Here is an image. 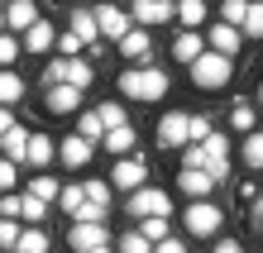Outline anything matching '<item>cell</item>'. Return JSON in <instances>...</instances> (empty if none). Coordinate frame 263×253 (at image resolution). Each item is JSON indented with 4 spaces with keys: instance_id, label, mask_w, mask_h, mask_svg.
<instances>
[{
    "instance_id": "d6986e66",
    "label": "cell",
    "mask_w": 263,
    "mask_h": 253,
    "mask_svg": "<svg viewBox=\"0 0 263 253\" xmlns=\"http://www.w3.org/2000/svg\"><path fill=\"white\" fill-rule=\"evenodd\" d=\"M139 144V134H134V124H120V129H105V153L110 158H129Z\"/></svg>"
},
{
    "instance_id": "f546056e",
    "label": "cell",
    "mask_w": 263,
    "mask_h": 253,
    "mask_svg": "<svg viewBox=\"0 0 263 253\" xmlns=\"http://www.w3.org/2000/svg\"><path fill=\"white\" fill-rule=\"evenodd\" d=\"M96 115L105 120V129H120V124H129V115H125V105H120V101H101V105H96Z\"/></svg>"
},
{
    "instance_id": "5bb4252c",
    "label": "cell",
    "mask_w": 263,
    "mask_h": 253,
    "mask_svg": "<svg viewBox=\"0 0 263 253\" xmlns=\"http://www.w3.org/2000/svg\"><path fill=\"white\" fill-rule=\"evenodd\" d=\"M53 158H58V144L43 129H34V134H29V148H24V167H48Z\"/></svg>"
},
{
    "instance_id": "44dd1931",
    "label": "cell",
    "mask_w": 263,
    "mask_h": 253,
    "mask_svg": "<svg viewBox=\"0 0 263 253\" xmlns=\"http://www.w3.org/2000/svg\"><path fill=\"white\" fill-rule=\"evenodd\" d=\"M72 34L86 43H101V24H96V10H72Z\"/></svg>"
},
{
    "instance_id": "f35d334b",
    "label": "cell",
    "mask_w": 263,
    "mask_h": 253,
    "mask_svg": "<svg viewBox=\"0 0 263 253\" xmlns=\"http://www.w3.org/2000/svg\"><path fill=\"white\" fill-rule=\"evenodd\" d=\"M82 48H86V43L77 38L72 29H67V34H58V53H63V57H82Z\"/></svg>"
},
{
    "instance_id": "5b68a950",
    "label": "cell",
    "mask_w": 263,
    "mask_h": 253,
    "mask_svg": "<svg viewBox=\"0 0 263 253\" xmlns=\"http://www.w3.org/2000/svg\"><path fill=\"white\" fill-rule=\"evenodd\" d=\"M110 186H120V191H139V186H148V163L144 158H120V163L110 167Z\"/></svg>"
},
{
    "instance_id": "52a82bcc",
    "label": "cell",
    "mask_w": 263,
    "mask_h": 253,
    "mask_svg": "<svg viewBox=\"0 0 263 253\" xmlns=\"http://www.w3.org/2000/svg\"><path fill=\"white\" fill-rule=\"evenodd\" d=\"M187 124H192L187 110H167V115L158 120V144H163V148H182V144H192V129H187Z\"/></svg>"
},
{
    "instance_id": "277c9868",
    "label": "cell",
    "mask_w": 263,
    "mask_h": 253,
    "mask_svg": "<svg viewBox=\"0 0 263 253\" xmlns=\"http://www.w3.org/2000/svg\"><path fill=\"white\" fill-rule=\"evenodd\" d=\"M91 62L86 57H53L48 67H43V86H58V82H67V86H77V91H86L91 86Z\"/></svg>"
},
{
    "instance_id": "2e32d148",
    "label": "cell",
    "mask_w": 263,
    "mask_h": 253,
    "mask_svg": "<svg viewBox=\"0 0 263 253\" xmlns=\"http://www.w3.org/2000/svg\"><path fill=\"white\" fill-rule=\"evenodd\" d=\"M239 38H244L239 29H235V24H220V20H215V24H211V34H206L211 53H225V57H235V53H239Z\"/></svg>"
},
{
    "instance_id": "681fc988",
    "label": "cell",
    "mask_w": 263,
    "mask_h": 253,
    "mask_svg": "<svg viewBox=\"0 0 263 253\" xmlns=\"http://www.w3.org/2000/svg\"><path fill=\"white\" fill-rule=\"evenodd\" d=\"M254 215H258V225H263V196H258V201H254Z\"/></svg>"
},
{
    "instance_id": "ac0fdd59",
    "label": "cell",
    "mask_w": 263,
    "mask_h": 253,
    "mask_svg": "<svg viewBox=\"0 0 263 253\" xmlns=\"http://www.w3.org/2000/svg\"><path fill=\"white\" fill-rule=\"evenodd\" d=\"M201 53H206V38H201L196 29H182V34L173 38V57L182 62V67H192V62H196Z\"/></svg>"
},
{
    "instance_id": "db71d44e",
    "label": "cell",
    "mask_w": 263,
    "mask_h": 253,
    "mask_svg": "<svg viewBox=\"0 0 263 253\" xmlns=\"http://www.w3.org/2000/svg\"><path fill=\"white\" fill-rule=\"evenodd\" d=\"M167 5H177V0H167Z\"/></svg>"
},
{
    "instance_id": "ee69618b",
    "label": "cell",
    "mask_w": 263,
    "mask_h": 253,
    "mask_svg": "<svg viewBox=\"0 0 263 253\" xmlns=\"http://www.w3.org/2000/svg\"><path fill=\"white\" fill-rule=\"evenodd\" d=\"M182 167H206V144H187V158H182Z\"/></svg>"
},
{
    "instance_id": "9c48e42d",
    "label": "cell",
    "mask_w": 263,
    "mask_h": 253,
    "mask_svg": "<svg viewBox=\"0 0 263 253\" xmlns=\"http://www.w3.org/2000/svg\"><path fill=\"white\" fill-rule=\"evenodd\" d=\"M67 244H72V253H86V248H96V244H110V234H105L101 220H72Z\"/></svg>"
},
{
    "instance_id": "ab89813d",
    "label": "cell",
    "mask_w": 263,
    "mask_h": 253,
    "mask_svg": "<svg viewBox=\"0 0 263 253\" xmlns=\"http://www.w3.org/2000/svg\"><path fill=\"white\" fill-rule=\"evenodd\" d=\"M230 124L249 134V129H254V105H235V110H230Z\"/></svg>"
},
{
    "instance_id": "30bf717a",
    "label": "cell",
    "mask_w": 263,
    "mask_h": 253,
    "mask_svg": "<svg viewBox=\"0 0 263 253\" xmlns=\"http://www.w3.org/2000/svg\"><path fill=\"white\" fill-rule=\"evenodd\" d=\"M129 14H134V24H139V29H153V24L177 20V5H167V0H134Z\"/></svg>"
},
{
    "instance_id": "bcb514c9",
    "label": "cell",
    "mask_w": 263,
    "mask_h": 253,
    "mask_svg": "<svg viewBox=\"0 0 263 253\" xmlns=\"http://www.w3.org/2000/svg\"><path fill=\"white\" fill-rule=\"evenodd\" d=\"M153 253H187V239H173V234H167L163 244H153Z\"/></svg>"
},
{
    "instance_id": "603a6c76",
    "label": "cell",
    "mask_w": 263,
    "mask_h": 253,
    "mask_svg": "<svg viewBox=\"0 0 263 253\" xmlns=\"http://www.w3.org/2000/svg\"><path fill=\"white\" fill-rule=\"evenodd\" d=\"M139 234H144L148 244H163L167 234H173L167 229V215H139Z\"/></svg>"
},
{
    "instance_id": "cb8c5ba5",
    "label": "cell",
    "mask_w": 263,
    "mask_h": 253,
    "mask_svg": "<svg viewBox=\"0 0 263 253\" xmlns=\"http://www.w3.org/2000/svg\"><path fill=\"white\" fill-rule=\"evenodd\" d=\"M0 148H5V158L10 163H24V148H29V129H20V124H14V129L0 139Z\"/></svg>"
},
{
    "instance_id": "484cf974",
    "label": "cell",
    "mask_w": 263,
    "mask_h": 253,
    "mask_svg": "<svg viewBox=\"0 0 263 253\" xmlns=\"http://www.w3.org/2000/svg\"><path fill=\"white\" fill-rule=\"evenodd\" d=\"M77 134L96 144V139H105V120L96 115V110H82V115H77Z\"/></svg>"
},
{
    "instance_id": "f5cc1de1",
    "label": "cell",
    "mask_w": 263,
    "mask_h": 253,
    "mask_svg": "<svg viewBox=\"0 0 263 253\" xmlns=\"http://www.w3.org/2000/svg\"><path fill=\"white\" fill-rule=\"evenodd\" d=\"M258 105H263V82H258Z\"/></svg>"
},
{
    "instance_id": "74e56055",
    "label": "cell",
    "mask_w": 263,
    "mask_h": 253,
    "mask_svg": "<svg viewBox=\"0 0 263 253\" xmlns=\"http://www.w3.org/2000/svg\"><path fill=\"white\" fill-rule=\"evenodd\" d=\"M14 215H24V196L0 191V220H14Z\"/></svg>"
},
{
    "instance_id": "4dcf8cb0",
    "label": "cell",
    "mask_w": 263,
    "mask_h": 253,
    "mask_svg": "<svg viewBox=\"0 0 263 253\" xmlns=\"http://www.w3.org/2000/svg\"><path fill=\"white\" fill-rule=\"evenodd\" d=\"M244 14H249V0H225L220 5V24H235L244 34Z\"/></svg>"
},
{
    "instance_id": "f1b7e54d",
    "label": "cell",
    "mask_w": 263,
    "mask_h": 253,
    "mask_svg": "<svg viewBox=\"0 0 263 253\" xmlns=\"http://www.w3.org/2000/svg\"><path fill=\"white\" fill-rule=\"evenodd\" d=\"M177 20L187 29H196L201 20H206V0H177Z\"/></svg>"
},
{
    "instance_id": "8fae6325",
    "label": "cell",
    "mask_w": 263,
    "mask_h": 253,
    "mask_svg": "<svg viewBox=\"0 0 263 253\" xmlns=\"http://www.w3.org/2000/svg\"><path fill=\"white\" fill-rule=\"evenodd\" d=\"M211 186H215V177H211L206 167H182V172H177V191L187 196V201H206Z\"/></svg>"
},
{
    "instance_id": "4fadbf2b",
    "label": "cell",
    "mask_w": 263,
    "mask_h": 253,
    "mask_svg": "<svg viewBox=\"0 0 263 253\" xmlns=\"http://www.w3.org/2000/svg\"><path fill=\"white\" fill-rule=\"evenodd\" d=\"M77 105H82V91H77V86H67V82L48 86V96H43V110H48V115H72Z\"/></svg>"
},
{
    "instance_id": "e0dca14e",
    "label": "cell",
    "mask_w": 263,
    "mask_h": 253,
    "mask_svg": "<svg viewBox=\"0 0 263 253\" xmlns=\"http://www.w3.org/2000/svg\"><path fill=\"white\" fill-rule=\"evenodd\" d=\"M120 53H125L129 62H139V67H148V53H153V43H148V29H129L125 38H120Z\"/></svg>"
},
{
    "instance_id": "7402d4cb",
    "label": "cell",
    "mask_w": 263,
    "mask_h": 253,
    "mask_svg": "<svg viewBox=\"0 0 263 253\" xmlns=\"http://www.w3.org/2000/svg\"><path fill=\"white\" fill-rule=\"evenodd\" d=\"M20 96H24V76L14 67H0V105H14Z\"/></svg>"
},
{
    "instance_id": "c3c4849f",
    "label": "cell",
    "mask_w": 263,
    "mask_h": 253,
    "mask_svg": "<svg viewBox=\"0 0 263 253\" xmlns=\"http://www.w3.org/2000/svg\"><path fill=\"white\" fill-rule=\"evenodd\" d=\"M211 253H244L235 239H220V244H211Z\"/></svg>"
},
{
    "instance_id": "9a60e30c",
    "label": "cell",
    "mask_w": 263,
    "mask_h": 253,
    "mask_svg": "<svg viewBox=\"0 0 263 253\" xmlns=\"http://www.w3.org/2000/svg\"><path fill=\"white\" fill-rule=\"evenodd\" d=\"M91 148H96V144H91V139H82V134L72 129L63 144H58V158H63L67 167H86V163H91Z\"/></svg>"
},
{
    "instance_id": "f6af8a7d",
    "label": "cell",
    "mask_w": 263,
    "mask_h": 253,
    "mask_svg": "<svg viewBox=\"0 0 263 253\" xmlns=\"http://www.w3.org/2000/svg\"><path fill=\"white\" fill-rule=\"evenodd\" d=\"M72 220H105V205L86 201V205H77V215H72Z\"/></svg>"
},
{
    "instance_id": "4316f807",
    "label": "cell",
    "mask_w": 263,
    "mask_h": 253,
    "mask_svg": "<svg viewBox=\"0 0 263 253\" xmlns=\"http://www.w3.org/2000/svg\"><path fill=\"white\" fill-rule=\"evenodd\" d=\"M58 191H63V182H58V177H48V172H39V177L34 182H29V196H39V201H58Z\"/></svg>"
},
{
    "instance_id": "7a4b0ae2",
    "label": "cell",
    "mask_w": 263,
    "mask_h": 253,
    "mask_svg": "<svg viewBox=\"0 0 263 253\" xmlns=\"http://www.w3.org/2000/svg\"><path fill=\"white\" fill-rule=\"evenodd\" d=\"M120 91L129 101H163L167 96V72L163 67H129V72H120Z\"/></svg>"
},
{
    "instance_id": "b9f144b4",
    "label": "cell",
    "mask_w": 263,
    "mask_h": 253,
    "mask_svg": "<svg viewBox=\"0 0 263 253\" xmlns=\"http://www.w3.org/2000/svg\"><path fill=\"white\" fill-rule=\"evenodd\" d=\"M20 225H14V220H0V248H14V244H20Z\"/></svg>"
},
{
    "instance_id": "ffe728a7",
    "label": "cell",
    "mask_w": 263,
    "mask_h": 253,
    "mask_svg": "<svg viewBox=\"0 0 263 253\" xmlns=\"http://www.w3.org/2000/svg\"><path fill=\"white\" fill-rule=\"evenodd\" d=\"M53 48H58V34H53V24H48V20H39V24L24 34V53H53Z\"/></svg>"
},
{
    "instance_id": "7bdbcfd3",
    "label": "cell",
    "mask_w": 263,
    "mask_h": 253,
    "mask_svg": "<svg viewBox=\"0 0 263 253\" xmlns=\"http://www.w3.org/2000/svg\"><path fill=\"white\" fill-rule=\"evenodd\" d=\"M86 201H96V205H105V201H110V182H86Z\"/></svg>"
},
{
    "instance_id": "7c38bea8",
    "label": "cell",
    "mask_w": 263,
    "mask_h": 253,
    "mask_svg": "<svg viewBox=\"0 0 263 253\" xmlns=\"http://www.w3.org/2000/svg\"><path fill=\"white\" fill-rule=\"evenodd\" d=\"M39 20H43V14H39L34 0H10V5H5V24H10V34H29Z\"/></svg>"
},
{
    "instance_id": "8992f818",
    "label": "cell",
    "mask_w": 263,
    "mask_h": 253,
    "mask_svg": "<svg viewBox=\"0 0 263 253\" xmlns=\"http://www.w3.org/2000/svg\"><path fill=\"white\" fill-rule=\"evenodd\" d=\"M96 24H101V38H110V43H120L134 29V14L129 10H120V5H110V0H105V5H96Z\"/></svg>"
},
{
    "instance_id": "3957f363",
    "label": "cell",
    "mask_w": 263,
    "mask_h": 253,
    "mask_svg": "<svg viewBox=\"0 0 263 253\" xmlns=\"http://www.w3.org/2000/svg\"><path fill=\"white\" fill-rule=\"evenodd\" d=\"M182 225H187V234H192V239H211V234H220L225 210H220V205H215L211 196H206V201H192L187 210H182Z\"/></svg>"
},
{
    "instance_id": "836d02e7",
    "label": "cell",
    "mask_w": 263,
    "mask_h": 253,
    "mask_svg": "<svg viewBox=\"0 0 263 253\" xmlns=\"http://www.w3.org/2000/svg\"><path fill=\"white\" fill-rule=\"evenodd\" d=\"M211 158H225L230 163V139H225V129H211V139H206V163Z\"/></svg>"
},
{
    "instance_id": "ba28073f",
    "label": "cell",
    "mask_w": 263,
    "mask_h": 253,
    "mask_svg": "<svg viewBox=\"0 0 263 253\" xmlns=\"http://www.w3.org/2000/svg\"><path fill=\"white\" fill-rule=\"evenodd\" d=\"M129 210L134 215H173V196L163 186H139V191H129Z\"/></svg>"
},
{
    "instance_id": "816d5d0a",
    "label": "cell",
    "mask_w": 263,
    "mask_h": 253,
    "mask_svg": "<svg viewBox=\"0 0 263 253\" xmlns=\"http://www.w3.org/2000/svg\"><path fill=\"white\" fill-rule=\"evenodd\" d=\"M86 253H110V244H96V248H86Z\"/></svg>"
},
{
    "instance_id": "f907efd6",
    "label": "cell",
    "mask_w": 263,
    "mask_h": 253,
    "mask_svg": "<svg viewBox=\"0 0 263 253\" xmlns=\"http://www.w3.org/2000/svg\"><path fill=\"white\" fill-rule=\"evenodd\" d=\"M0 34H10V24H5V5H0Z\"/></svg>"
},
{
    "instance_id": "6da1fadb",
    "label": "cell",
    "mask_w": 263,
    "mask_h": 253,
    "mask_svg": "<svg viewBox=\"0 0 263 253\" xmlns=\"http://www.w3.org/2000/svg\"><path fill=\"white\" fill-rule=\"evenodd\" d=\"M187 76H192V86L196 91H225L230 82H235V62H230L225 53H201L192 67H187Z\"/></svg>"
},
{
    "instance_id": "8d00e7d4",
    "label": "cell",
    "mask_w": 263,
    "mask_h": 253,
    "mask_svg": "<svg viewBox=\"0 0 263 253\" xmlns=\"http://www.w3.org/2000/svg\"><path fill=\"white\" fill-rule=\"evenodd\" d=\"M43 215H48V201H39V196L24 191V220L29 225H43Z\"/></svg>"
},
{
    "instance_id": "83f0119b",
    "label": "cell",
    "mask_w": 263,
    "mask_h": 253,
    "mask_svg": "<svg viewBox=\"0 0 263 253\" xmlns=\"http://www.w3.org/2000/svg\"><path fill=\"white\" fill-rule=\"evenodd\" d=\"M244 163L254 172H263V129H249L244 134Z\"/></svg>"
},
{
    "instance_id": "d4e9b609",
    "label": "cell",
    "mask_w": 263,
    "mask_h": 253,
    "mask_svg": "<svg viewBox=\"0 0 263 253\" xmlns=\"http://www.w3.org/2000/svg\"><path fill=\"white\" fill-rule=\"evenodd\" d=\"M48 244H53L48 234H43L39 225H29V229L20 234V244H14V253H48Z\"/></svg>"
},
{
    "instance_id": "1f68e13d",
    "label": "cell",
    "mask_w": 263,
    "mask_h": 253,
    "mask_svg": "<svg viewBox=\"0 0 263 253\" xmlns=\"http://www.w3.org/2000/svg\"><path fill=\"white\" fill-rule=\"evenodd\" d=\"M58 205H63L67 215H77V205H86V186H77V182H67L63 191H58Z\"/></svg>"
},
{
    "instance_id": "d590c367",
    "label": "cell",
    "mask_w": 263,
    "mask_h": 253,
    "mask_svg": "<svg viewBox=\"0 0 263 253\" xmlns=\"http://www.w3.org/2000/svg\"><path fill=\"white\" fill-rule=\"evenodd\" d=\"M244 34H249V38H263V0L249 5V14H244Z\"/></svg>"
},
{
    "instance_id": "e575fe53",
    "label": "cell",
    "mask_w": 263,
    "mask_h": 253,
    "mask_svg": "<svg viewBox=\"0 0 263 253\" xmlns=\"http://www.w3.org/2000/svg\"><path fill=\"white\" fill-rule=\"evenodd\" d=\"M24 53V43L14 38V34H0V67H14V57Z\"/></svg>"
},
{
    "instance_id": "d6a6232c",
    "label": "cell",
    "mask_w": 263,
    "mask_h": 253,
    "mask_svg": "<svg viewBox=\"0 0 263 253\" xmlns=\"http://www.w3.org/2000/svg\"><path fill=\"white\" fill-rule=\"evenodd\" d=\"M115 244H120V253H153V244H148V239H144V234H139V229H129V234H120Z\"/></svg>"
},
{
    "instance_id": "7dc6e473",
    "label": "cell",
    "mask_w": 263,
    "mask_h": 253,
    "mask_svg": "<svg viewBox=\"0 0 263 253\" xmlns=\"http://www.w3.org/2000/svg\"><path fill=\"white\" fill-rule=\"evenodd\" d=\"M14 129V115H10V105H0V139H5Z\"/></svg>"
},
{
    "instance_id": "60d3db41",
    "label": "cell",
    "mask_w": 263,
    "mask_h": 253,
    "mask_svg": "<svg viewBox=\"0 0 263 253\" xmlns=\"http://www.w3.org/2000/svg\"><path fill=\"white\" fill-rule=\"evenodd\" d=\"M14 177H20V163L0 158V191H14Z\"/></svg>"
}]
</instances>
